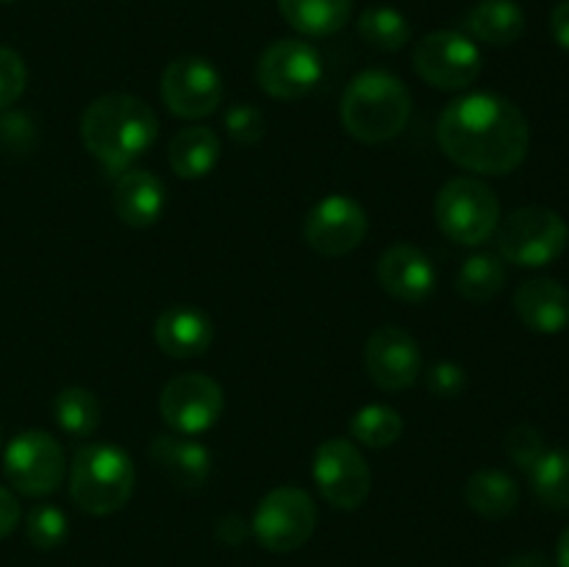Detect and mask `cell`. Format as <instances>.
Returning a JSON list of instances; mask_svg holds the SVG:
<instances>
[{
	"label": "cell",
	"instance_id": "cell-7",
	"mask_svg": "<svg viewBox=\"0 0 569 567\" xmlns=\"http://www.w3.org/2000/svg\"><path fill=\"white\" fill-rule=\"evenodd\" d=\"M317 528V506L300 487L270 489L256 506L250 531L272 554H289L311 539Z\"/></svg>",
	"mask_w": 569,
	"mask_h": 567
},
{
	"label": "cell",
	"instance_id": "cell-40",
	"mask_svg": "<svg viewBox=\"0 0 569 567\" xmlns=\"http://www.w3.org/2000/svg\"><path fill=\"white\" fill-rule=\"evenodd\" d=\"M559 567H569V528L559 539Z\"/></svg>",
	"mask_w": 569,
	"mask_h": 567
},
{
	"label": "cell",
	"instance_id": "cell-12",
	"mask_svg": "<svg viewBox=\"0 0 569 567\" xmlns=\"http://www.w3.org/2000/svg\"><path fill=\"white\" fill-rule=\"evenodd\" d=\"M159 411L176 434L198 437L220 420L222 387L206 372H181L161 389Z\"/></svg>",
	"mask_w": 569,
	"mask_h": 567
},
{
	"label": "cell",
	"instance_id": "cell-38",
	"mask_svg": "<svg viewBox=\"0 0 569 567\" xmlns=\"http://www.w3.org/2000/svg\"><path fill=\"white\" fill-rule=\"evenodd\" d=\"M550 31H553L556 42L569 50V0H561L553 9V14H550Z\"/></svg>",
	"mask_w": 569,
	"mask_h": 567
},
{
	"label": "cell",
	"instance_id": "cell-30",
	"mask_svg": "<svg viewBox=\"0 0 569 567\" xmlns=\"http://www.w3.org/2000/svg\"><path fill=\"white\" fill-rule=\"evenodd\" d=\"M26 534L33 548L56 550L59 545H64L67 534H70V523H67V515L59 506L39 504L28 511Z\"/></svg>",
	"mask_w": 569,
	"mask_h": 567
},
{
	"label": "cell",
	"instance_id": "cell-10",
	"mask_svg": "<svg viewBox=\"0 0 569 567\" xmlns=\"http://www.w3.org/2000/svg\"><path fill=\"white\" fill-rule=\"evenodd\" d=\"M322 56L306 39H278L267 44L256 64L259 87L276 100H300L322 81Z\"/></svg>",
	"mask_w": 569,
	"mask_h": 567
},
{
	"label": "cell",
	"instance_id": "cell-13",
	"mask_svg": "<svg viewBox=\"0 0 569 567\" xmlns=\"http://www.w3.org/2000/svg\"><path fill=\"white\" fill-rule=\"evenodd\" d=\"M161 100L183 120L214 115L222 103V76L203 56H181L161 76Z\"/></svg>",
	"mask_w": 569,
	"mask_h": 567
},
{
	"label": "cell",
	"instance_id": "cell-20",
	"mask_svg": "<svg viewBox=\"0 0 569 567\" xmlns=\"http://www.w3.org/2000/svg\"><path fill=\"white\" fill-rule=\"evenodd\" d=\"M150 459L181 489L203 487L211 476V454L203 442L183 434H161L150 442Z\"/></svg>",
	"mask_w": 569,
	"mask_h": 567
},
{
	"label": "cell",
	"instance_id": "cell-11",
	"mask_svg": "<svg viewBox=\"0 0 569 567\" xmlns=\"http://www.w3.org/2000/svg\"><path fill=\"white\" fill-rule=\"evenodd\" d=\"M315 484L333 509H359L372 487V472L361 450L350 439H326L315 450Z\"/></svg>",
	"mask_w": 569,
	"mask_h": 567
},
{
	"label": "cell",
	"instance_id": "cell-31",
	"mask_svg": "<svg viewBox=\"0 0 569 567\" xmlns=\"http://www.w3.org/2000/svg\"><path fill=\"white\" fill-rule=\"evenodd\" d=\"M226 131L233 142L256 145L267 133V117L259 106L237 103L226 111Z\"/></svg>",
	"mask_w": 569,
	"mask_h": 567
},
{
	"label": "cell",
	"instance_id": "cell-18",
	"mask_svg": "<svg viewBox=\"0 0 569 567\" xmlns=\"http://www.w3.org/2000/svg\"><path fill=\"white\" fill-rule=\"evenodd\" d=\"M156 345L172 359H194L203 356L214 342V326L209 315L198 306H170L159 315L153 328Z\"/></svg>",
	"mask_w": 569,
	"mask_h": 567
},
{
	"label": "cell",
	"instance_id": "cell-14",
	"mask_svg": "<svg viewBox=\"0 0 569 567\" xmlns=\"http://www.w3.org/2000/svg\"><path fill=\"white\" fill-rule=\"evenodd\" d=\"M367 211L348 195H328L309 209L303 220V237L320 256H348L367 237Z\"/></svg>",
	"mask_w": 569,
	"mask_h": 567
},
{
	"label": "cell",
	"instance_id": "cell-8",
	"mask_svg": "<svg viewBox=\"0 0 569 567\" xmlns=\"http://www.w3.org/2000/svg\"><path fill=\"white\" fill-rule=\"evenodd\" d=\"M64 448L59 439L48 431L17 434L3 454V472L17 493L28 498H44L53 495L64 481Z\"/></svg>",
	"mask_w": 569,
	"mask_h": 567
},
{
	"label": "cell",
	"instance_id": "cell-2",
	"mask_svg": "<svg viewBox=\"0 0 569 567\" xmlns=\"http://www.w3.org/2000/svg\"><path fill=\"white\" fill-rule=\"evenodd\" d=\"M159 137V117L137 94H100L81 117V139L109 176L131 170Z\"/></svg>",
	"mask_w": 569,
	"mask_h": 567
},
{
	"label": "cell",
	"instance_id": "cell-6",
	"mask_svg": "<svg viewBox=\"0 0 569 567\" xmlns=\"http://www.w3.org/2000/svg\"><path fill=\"white\" fill-rule=\"evenodd\" d=\"M500 259L517 267H545L567 250L569 226L548 206L515 209L495 231Z\"/></svg>",
	"mask_w": 569,
	"mask_h": 567
},
{
	"label": "cell",
	"instance_id": "cell-17",
	"mask_svg": "<svg viewBox=\"0 0 569 567\" xmlns=\"http://www.w3.org/2000/svg\"><path fill=\"white\" fill-rule=\"evenodd\" d=\"M111 206L120 222L131 228H150L167 211V187L156 172L126 170L117 176Z\"/></svg>",
	"mask_w": 569,
	"mask_h": 567
},
{
	"label": "cell",
	"instance_id": "cell-16",
	"mask_svg": "<svg viewBox=\"0 0 569 567\" xmlns=\"http://www.w3.org/2000/svg\"><path fill=\"white\" fill-rule=\"evenodd\" d=\"M378 281H381L383 292H389L392 298L403 300V304H422L431 298L433 287H437V267L426 250L409 242H398L383 250L378 259Z\"/></svg>",
	"mask_w": 569,
	"mask_h": 567
},
{
	"label": "cell",
	"instance_id": "cell-5",
	"mask_svg": "<svg viewBox=\"0 0 569 567\" xmlns=\"http://www.w3.org/2000/svg\"><path fill=\"white\" fill-rule=\"evenodd\" d=\"M439 231L456 245L476 248L495 237L500 226V200L478 178H453L439 189L433 200Z\"/></svg>",
	"mask_w": 569,
	"mask_h": 567
},
{
	"label": "cell",
	"instance_id": "cell-25",
	"mask_svg": "<svg viewBox=\"0 0 569 567\" xmlns=\"http://www.w3.org/2000/svg\"><path fill=\"white\" fill-rule=\"evenodd\" d=\"M506 278H509V272H506L500 256L472 253L456 276V292L470 304H487L503 292Z\"/></svg>",
	"mask_w": 569,
	"mask_h": 567
},
{
	"label": "cell",
	"instance_id": "cell-9",
	"mask_svg": "<svg viewBox=\"0 0 569 567\" xmlns=\"http://www.w3.org/2000/svg\"><path fill=\"white\" fill-rule=\"evenodd\" d=\"M481 70V48L467 33L433 31L426 33L415 48V72L433 89H467L476 83Z\"/></svg>",
	"mask_w": 569,
	"mask_h": 567
},
{
	"label": "cell",
	"instance_id": "cell-1",
	"mask_svg": "<svg viewBox=\"0 0 569 567\" xmlns=\"http://www.w3.org/2000/svg\"><path fill=\"white\" fill-rule=\"evenodd\" d=\"M437 139L453 165L481 176H506L526 161L531 128L509 98L472 92L445 106Z\"/></svg>",
	"mask_w": 569,
	"mask_h": 567
},
{
	"label": "cell",
	"instance_id": "cell-41",
	"mask_svg": "<svg viewBox=\"0 0 569 567\" xmlns=\"http://www.w3.org/2000/svg\"><path fill=\"white\" fill-rule=\"evenodd\" d=\"M0 3H14V0H0Z\"/></svg>",
	"mask_w": 569,
	"mask_h": 567
},
{
	"label": "cell",
	"instance_id": "cell-24",
	"mask_svg": "<svg viewBox=\"0 0 569 567\" xmlns=\"http://www.w3.org/2000/svg\"><path fill=\"white\" fill-rule=\"evenodd\" d=\"M465 500L476 515L487 520H503L520 504V487L503 470H478L467 478Z\"/></svg>",
	"mask_w": 569,
	"mask_h": 567
},
{
	"label": "cell",
	"instance_id": "cell-19",
	"mask_svg": "<svg viewBox=\"0 0 569 567\" xmlns=\"http://www.w3.org/2000/svg\"><path fill=\"white\" fill-rule=\"evenodd\" d=\"M515 311L531 331H565L569 326V289L553 278H531L517 287Z\"/></svg>",
	"mask_w": 569,
	"mask_h": 567
},
{
	"label": "cell",
	"instance_id": "cell-36",
	"mask_svg": "<svg viewBox=\"0 0 569 567\" xmlns=\"http://www.w3.org/2000/svg\"><path fill=\"white\" fill-rule=\"evenodd\" d=\"M20 523V504L6 487H0V539L9 537Z\"/></svg>",
	"mask_w": 569,
	"mask_h": 567
},
{
	"label": "cell",
	"instance_id": "cell-37",
	"mask_svg": "<svg viewBox=\"0 0 569 567\" xmlns=\"http://www.w3.org/2000/svg\"><path fill=\"white\" fill-rule=\"evenodd\" d=\"M248 534H250V526H244L242 517H237V515H228L217 523V537L226 539L228 545L244 543V537H248Z\"/></svg>",
	"mask_w": 569,
	"mask_h": 567
},
{
	"label": "cell",
	"instance_id": "cell-32",
	"mask_svg": "<svg viewBox=\"0 0 569 567\" xmlns=\"http://www.w3.org/2000/svg\"><path fill=\"white\" fill-rule=\"evenodd\" d=\"M545 437L533 426H515L506 437V454L520 470L531 472L533 465L545 456Z\"/></svg>",
	"mask_w": 569,
	"mask_h": 567
},
{
	"label": "cell",
	"instance_id": "cell-35",
	"mask_svg": "<svg viewBox=\"0 0 569 567\" xmlns=\"http://www.w3.org/2000/svg\"><path fill=\"white\" fill-rule=\"evenodd\" d=\"M0 133H3L6 145L17 150H26L31 148L33 142V126L22 111H14V115H6L0 120Z\"/></svg>",
	"mask_w": 569,
	"mask_h": 567
},
{
	"label": "cell",
	"instance_id": "cell-39",
	"mask_svg": "<svg viewBox=\"0 0 569 567\" xmlns=\"http://www.w3.org/2000/svg\"><path fill=\"white\" fill-rule=\"evenodd\" d=\"M506 567H556V565L542 554H522V556H515Z\"/></svg>",
	"mask_w": 569,
	"mask_h": 567
},
{
	"label": "cell",
	"instance_id": "cell-21",
	"mask_svg": "<svg viewBox=\"0 0 569 567\" xmlns=\"http://www.w3.org/2000/svg\"><path fill=\"white\" fill-rule=\"evenodd\" d=\"M170 159L172 172L183 181H198L206 178L220 161V137L214 128L209 126H192L181 128L170 142Z\"/></svg>",
	"mask_w": 569,
	"mask_h": 567
},
{
	"label": "cell",
	"instance_id": "cell-27",
	"mask_svg": "<svg viewBox=\"0 0 569 567\" xmlns=\"http://www.w3.org/2000/svg\"><path fill=\"white\" fill-rule=\"evenodd\" d=\"M528 476H531L533 493L545 506L556 511H569V448L545 450V456Z\"/></svg>",
	"mask_w": 569,
	"mask_h": 567
},
{
	"label": "cell",
	"instance_id": "cell-34",
	"mask_svg": "<svg viewBox=\"0 0 569 567\" xmlns=\"http://www.w3.org/2000/svg\"><path fill=\"white\" fill-rule=\"evenodd\" d=\"M467 387V372L456 361H439L428 370V389L437 398H456L465 392Z\"/></svg>",
	"mask_w": 569,
	"mask_h": 567
},
{
	"label": "cell",
	"instance_id": "cell-33",
	"mask_svg": "<svg viewBox=\"0 0 569 567\" xmlns=\"http://www.w3.org/2000/svg\"><path fill=\"white\" fill-rule=\"evenodd\" d=\"M28 83V70L26 61L17 50L3 48L0 44V111L14 106L20 100V94L26 92Z\"/></svg>",
	"mask_w": 569,
	"mask_h": 567
},
{
	"label": "cell",
	"instance_id": "cell-3",
	"mask_svg": "<svg viewBox=\"0 0 569 567\" xmlns=\"http://www.w3.org/2000/svg\"><path fill=\"white\" fill-rule=\"evenodd\" d=\"M339 115L345 131L359 142H389L409 126L411 92L392 72L365 70L345 89Z\"/></svg>",
	"mask_w": 569,
	"mask_h": 567
},
{
	"label": "cell",
	"instance_id": "cell-15",
	"mask_svg": "<svg viewBox=\"0 0 569 567\" xmlns=\"http://www.w3.org/2000/svg\"><path fill=\"white\" fill-rule=\"evenodd\" d=\"M365 367L372 384L387 392H400L417 384L422 372L420 342L400 326H381L365 348Z\"/></svg>",
	"mask_w": 569,
	"mask_h": 567
},
{
	"label": "cell",
	"instance_id": "cell-29",
	"mask_svg": "<svg viewBox=\"0 0 569 567\" xmlns=\"http://www.w3.org/2000/svg\"><path fill=\"white\" fill-rule=\"evenodd\" d=\"M403 434V417L387 404L361 406L350 420V437L367 448H389Z\"/></svg>",
	"mask_w": 569,
	"mask_h": 567
},
{
	"label": "cell",
	"instance_id": "cell-22",
	"mask_svg": "<svg viewBox=\"0 0 569 567\" xmlns=\"http://www.w3.org/2000/svg\"><path fill=\"white\" fill-rule=\"evenodd\" d=\"M470 37L483 44H515L526 31V11L515 0H481L465 20Z\"/></svg>",
	"mask_w": 569,
	"mask_h": 567
},
{
	"label": "cell",
	"instance_id": "cell-4",
	"mask_svg": "<svg viewBox=\"0 0 569 567\" xmlns=\"http://www.w3.org/2000/svg\"><path fill=\"white\" fill-rule=\"evenodd\" d=\"M137 470L120 445H83L72 459L70 498L87 515L106 517L120 511L131 500Z\"/></svg>",
	"mask_w": 569,
	"mask_h": 567
},
{
	"label": "cell",
	"instance_id": "cell-26",
	"mask_svg": "<svg viewBox=\"0 0 569 567\" xmlns=\"http://www.w3.org/2000/svg\"><path fill=\"white\" fill-rule=\"evenodd\" d=\"M56 422L61 426V431H67L70 437L87 439L98 431L100 426V404L94 398L92 389L83 387H67L56 395L53 404Z\"/></svg>",
	"mask_w": 569,
	"mask_h": 567
},
{
	"label": "cell",
	"instance_id": "cell-28",
	"mask_svg": "<svg viewBox=\"0 0 569 567\" xmlns=\"http://www.w3.org/2000/svg\"><path fill=\"white\" fill-rule=\"evenodd\" d=\"M359 33L376 50L392 53V50L409 44L411 22L403 11L392 9V6H372L359 17Z\"/></svg>",
	"mask_w": 569,
	"mask_h": 567
},
{
	"label": "cell",
	"instance_id": "cell-23",
	"mask_svg": "<svg viewBox=\"0 0 569 567\" xmlns=\"http://www.w3.org/2000/svg\"><path fill=\"white\" fill-rule=\"evenodd\" d=\"M283 20L311 39L342 31L353 11V0H278Z\"/></svg>",
	"mask_w": 569,
	"mask_h": 567
}]
</instances>
